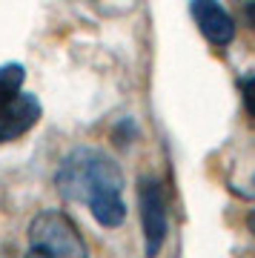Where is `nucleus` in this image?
Returning <instances> with one entry per match:
<instances>
[{
	"instance_id": "nucleus-1",
	"label": "nucleus",
	"mask_w": 255,
	"mask_h": 258,
	"mask_svg": "<svg viewBox=\"0 0 255 258\" xmlns=\"http://www.w3.org/2000/svg\"><path fill=\"white\" fill-rule=\"evenodd\" d=\"M55 186L66 201L86 204L92 218L115 230L126 221L123 204V172L118 161L98 147H75L66 152L55 172Z\"/></svg>"
},
{
	"instance_id": "nucleus-2",
	"label": "nucleus",
	"mask_w": 255,
	"mask_h": 258,
	"mask_svg": "<svg viewBox=\"0 0 255 258\" xmlns=\"http://www.w3.org/2000/svg\"><path fill=\"white\" fill-rule=\"evenodd\" d=\"M29 252L55 258H83L89 249L63 210H40L29 224Z\"/></svg>"
},
{
	"instance_id": "nucleus-3",
	"label": "nucleus",
	"mask_w": 255,
	"mask_h": 258,
	"mask_svg": "<svg viewBox=\"0 0 255 258\" xmlns=\"http://www.w3.org/2000/svg\"><path fill=\"white\" fill-rule=\"evenodd\" d=\"M138 204H141V227H144V241H146V255H158V249L166 241V201L164 189L155 178H141L138 181Z\"/></svg>"
},
{
	"instance_id": "nucleus-4",
	"label": "nucleus",
	"mask_w": 255,
	"mask_h": 258,
	"mask_svg": "<svg viewBox=\"0 0 255 258\" xmlns=\"http://www.w3.org/2000/svg\"><path fill=\"white\" fill-rule=\"evenodd\" d=\"M40 115H43L40 101L32 92H18L9 101H3L0 103V144L23 138L40 120Z\"/></svg>"
},
{
	"instance_id": "nucleus-5",
	"label": "nucleus",
	"mask_w": 255,
	"mask_h": 258,
	"mask_svg": "<svg viewBox=\"0 0 255 258\" xmlns=\"http://www.w3.org/2000/svg\"><path fill=\"white\" fill-rule=\"evenodd\" d=\"M189 15L195 20L198 32L212 46L224 49L235 40V20L224 9L221 0H189Z\"/></svg>"
},
{
	"instance_id": "nucleus-6",
	"label": "nucleus",
	"mask_w": 255,
	"mask_h": 258,
	"mask_svg": "<svg viewBox=\"0 0 255 258\" xmlns=\"http://www.w3.org/2000/svg\"><path fill=\"white\" fill-rule=\"evenodd\" d=\"M23 81H26V69L20 63H3L0 66V103L9 101L12 95H18Z\"/></svg>"
},
{
	"instance_id": "nucleus-7",
	"label": "nucleus",
	"mask_w": 255,
	"mask_h": 258,
	"mask_svg": "<svg viewBox=\"0 0 255 258\" xmlns=\"http://www.w3.org/2000/svg\"><path fill=\"white\" fill-rule=\"evenodd\" d=\"M241 98H244L246 112L255 118V75H249V78L241 81Z\"/></svg>"
},
{
	"instance_id": "nucleus-8",
	"label": "nucleus",
	"mask_w": 255,
	"mask_h": 258,
	"mask_svg": "<svg viewBox=\"0 0 255 258\" xmlns=\"http://www.w3.org/2000/svg\"><path fill=\"white\" fill-rule=\"evenodd\" d=\"M244 18H246V23L255 29V0H249V3L244 6Z\"/></svg>"
},
{
	"instance_id": "nucleus-9",
	"label": "nucleus",
	"mask_w": 255,
	"mask_h": 258,
	"mask_svg": "<svg viewBox=\"0 0 255 258\" xmlns=\"http://www.w3.org/2000/svg\"><path fill=\"white\" fill-rule=\"evenodd\" d=\"M246 230H249V232L255 235V210L246 212Z\"/></svg>"
}]
</instances>
